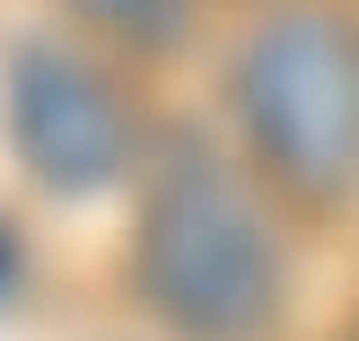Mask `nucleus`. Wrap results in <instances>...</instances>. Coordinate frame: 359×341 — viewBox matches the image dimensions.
Segmentation results:
<instances>
[{
    "label": "nucleus",
    "mask_w": 359,
    "mask_h": 341,
    "mask_svg": "<svg viewBox=\"0 0 359 341\" xmlns=\"http://www.w3.org/2000/svg\"><path fill=\"white\" fill-rule=\"evenodd\" d=\"M228 105L290 202L333 210L359 193V27L333 9H290L245 35L228 70Z\"/></svg>",
    "instance_id": "2"
},
{
    "label": "nucleus",
    "mask_w": 359,
    "mask_h": 341,
    "mask_svg": "<svg viewBox=\"0 0 359 341\" xmlns=\"http://www.w3.org/2000/svg\"><path fill=\"white\" fill-rule=\"evenodd\" d=\"M9 140L27 158V175L62 202L114 193L140 167V114L114 88V70L88 62L62 35H27L9 53Z\"/></svg>",
    "instance_id": "3"
},
{
    "label": "nucleus",
    "mask_w": 359,
    "mask_h": 341,
    "mask_svg": "<svg viewBox=\"0 0 359 341\" xmlns=\"http://www.w3.org/2000/svg\"><path fill=\"white\" fill-rule=\"evenodd\" d=\"M105 44H132V53H175L193 27V0H70Z\"/></svg>",
    "instance_id": "4"
},
{
    "label": "nucleus",
    "mask_w": 359,
    "mask_h": 341,
    "mask_svg": "<svg viewBox=\"0 0 359 341\" xmlns=\"http://www.w3.org/2000/svg\"><path fill=\"white\" fill-rule=\"evenodd\" d=\"M132 289L175 341H263L290 307V254L263 193L193 132L140 175Z\"/></svg>",
    "instance_id": "1"
},
{
    "label": "nucleus",
    "mask_w": 359,
    "mask_h": 341,
    "mask_svg": "<svg viewBox=\"0 0 359 341\" xmlns=\"http://www.w3.org/2000/svg\"><path fill=\"white\" fill-rule=\"evenodd\" d=\"M9 280H18V237L0 228V298H9Z\"/></svg>",
    "instance_id": "5"
}]
</instances>
